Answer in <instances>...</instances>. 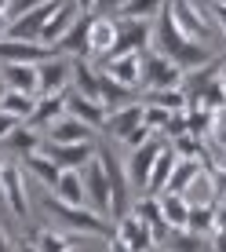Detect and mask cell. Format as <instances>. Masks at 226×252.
Listing matches in <instances>:
<instances>
[{
    "label": "cell",
    "mask_w": 226,
    "mask_h": 252,
    "mask_svg": "<svg viewBox=\"0 0 226 252\" xmlns=\"http://www.w3.org/2000/svg\"><path fill=\"white\" fill-rule=\"evenodd\" d=\"M153 48L161 51V55H168L171 63H175L182 73L186 69H197L204 63H212V51H208V44H201V40H190L186 33L175 26V19H171V7L164 4V11L153 19Z\"/></svg>",
    "instance_id": "cell-1"
},
{
    "label": "cell",
    "mask_w": 226,
    "mask_h": 252,
    "mask_svg": "<svg viewBox=\"0 0 226 252\" xmlns=\"http://www.w3.org/2000/svg\"><path fill=\"white\" fill-rule=\"evenodd\" d=\"M44 205H48V216L55 223H62L69 234H102V238H113V223L106 216L91 212L88 205H66L58 197H48Z\"/></svg>",
    "instance_id": "cell-2"
},
{
    "label": "cell",
    "mask_w": 226,
    "mask_h": 252,
    "mask_svg": "<svg viewBox=\"0 0 226 252\" xmlns=\"http://www.w3.org/2000/svg\"><path fill=\"white\" fill-rule=\"evenodd\" d=\"M139 88H146V92L182 88V69L168 55H161L157 48H146V51H139Z\"/></svg>",
    "instance_id": "cell-3"
},
{
    "label": "cell",
    "mask_w": 226,
    "mask_h": 252,
    "mask_svg": "<svg viewBox=\"0 0 226 252\" xmlns=\"http://www.w3.org/2000/svg\"><path fill=\"white\" fill-rule=\"evenodd\" d=\"M168 7H171V19H175V26L182 33H186L190 40H204L212 37V30H215V22H212V15L201 11V4L197 0H168Z\"/></svg>",
    "instance_id": "cell-4"
},
{
    "label": "cell",
    "mask_w": 226,
    "mask_h": 252,
    "mask_svg": "<svg viewBox=\"0 0 226 252\" xmlns=\"http://www.w3.org/2000/svg\"><path fill=\"white\" fill-rule=\"evenodd\" d=\"M153 48V22H142V19H117V44L106 59H117V55H139V51Z\"/></svg>",
    "instance_id": "cell-5"
},
{
    "label": "cell",
    "mask_w": 226,
    "mask_h": 252,
    "mask_svg": "<svg viewBox=\"0 0 226 252\" xmlns=\"http://www.w3.org/2000/svg\"><path fill=\"white\" fill-rule=\"evenodd\" d=\"M164 143H168V139H164V135H153L150 143L135 146V150H132V158L124 161L128 183H132L135 190H146V183H150V172H153V164H157V158H161Z\"/></svg>",
    "instance_id": "cell-6"
},
{
    "label": "cell",
    "mask_w": 226,
    "mask_h": 252,
    "mask_svg": "<svg viewBox=\"0 0 226 252\" xmlns=\"http://www.w3.org/2000/svg\"><path fill=\"white\" fill-rule=\"evenodd\" d=\"M99 161L106 168V179H110V216H124L128 212V194H132V183H128V172L106 146H99Z\"/></svg>",
    "instance_id": "cell-7"
},
{
    "label": "cell",
    "mask_w": 226,
    "mask_h": 252,
    "mask_svg": "<svg viewBox=\"0 0 226 252\" xmlns=\"http://www.w3.org/2000/svg\"><path fill=\"white\" fill-rule=\"evenodd\" d=\"M84 176V197H88V208L99 216H110V179H106V168H102L99 154L81 168Z\"/></svg>",
    "instance_id": "cell-8"
},
{
    "label": "cell",
    "mask_w": 226,
    "mask_h": 252,
    "mask_svg": "<svg viewBox=\"0 0 226 252\" xmlns=\"http://www.w3.org/2000/svg\"><path fill=\"white\" fill-rule=\"evenodd\" d=\"M0 197L11 208V216H19V220L29 216V194H26V176L19 164H4L0 168Z\"/></svg>",
    "instance_id": "cell-9"
},
{
    "label": "cell",
    "mask_w": 226,
    "mask_h": 252,
    "mask_svg": "<svg viewBox=\"0 0 226 252\" xmlns=\"http://www.w3.org/2000/svg\"><path fill=\"white\" fill-rule=\"evenodd\" d=\"M40 150H44L58 168H84V164L99 154V143H95V139H84V143H40Z\"/></svg>",
    "instance_id": "cell-10"
},
{
    "label": "cell",
    "mask_w": 226,
    "mask_h": 252,
    "mask_svg": "<svg viewBox=\"0 0 226 252\" xmlns=\"http://www.w3.org/2000/svg\"><path fill=\"white\" fill-rule=\"evenodd\" d=\"M37 77H40V95L69 92V81H73V59L48 55L44 63H37Z\"/></svg>",
    "instance_id": "cell-11"
},
{
    "label": "cell",
    "mask_w": 226,
    "mask_h": 252,
    "mask_svg": "<svg viewBox=\"0 0 226 252\" xmlns=\"http://www.w3.org/2000/svg\"><path fill=\"white\" fill-rule=\"evenodd\" d=\"M117 44V19L113 15H91L88 19V55L106 59Z\"/></svg>",
    "instance_id": "cell-12"
},
{
    "label": "cell",
    "mask_w": 226,
    "mask_h": 252,
    "mask_svg": "<svg viewBox=\"0 0 226 252\" xmlns=\"http://www.w3.org/2000/svg\"><path fill=\"white\" fill-rule=\"evenodd\" d=\"M66 114L81 117L84 125L95 128V132H106V121H110L106 106H102L99 99H88V95H81V92H73V88L66 92Z\"/></svg>",
    "instance_id": "cell-13"
},
{
    "label": "cell",
    "mask_w": 226,
    "mask_h": 252,
    "mask_svg": "<svg viewBox=\"0 0 226 252\" xmlns=\"http://www.w3.org/2000/svg\"><path fill=\"white\" fill-rule=\"evenodd\" d=\"M113 230L128 241V249H132V252H153V249H157V241H153V227H150V223H142L135 212H124Z\"/></svg>",
    "instance_id": "cell-14"
},
{
    "label": "cell",
    "mask_w": 226,
    "mask_h": 252,
    "mask_svg": "<svg viewBox=\"0 0 226 252\" xmlns=\"http://www.w3.org/2000/svg\"><path fill=\"white\" fill-rule=\"evenodd\" d=\"M48 55H55L40 40H11L0 37V63H44Z\"/></svg>",
    "instance_id": "cell-15"
},
{
    "label": "cell",
    "mask_w": 226,
    "mask_h": 252,
    "mask_svg": "<svg viewBox=\"0 0 226 252\" xmlns=\"http://www.w3.org/2000/svg\"><path fill=\"white\" fill-rule=\"evenodd\" d=\"M77 19H81V7L73 4V0H58L55 4V11L48 15V22H44V30H40V44H48V48H55V40L62 37V33L73 26Z\"/></svg>",
    "instance_id": "cell-16"
},
{
    "label": "cell",
    "mask_w": 226,
    "mask_h": 252,
    "mask_svg": "<svg viewBox=\"0 0 226 252\" xmlns=\"http://www.w3.org/2000/svg\"><path fill=\"white\" fill-rule=\"evenodd\" d=\"M88 19H91V15H81V19H77L62 37L55 40V48H51V51H55V55H66V59H81V55L91 59L88 55Z\"/></svg>",
    "instance_id": "cell-17"
},
{
    "label": "cell",
    "mask_w": 226,
    "mask_h": 252,
    "mask_svg": "<svg viewBox=\"0 0 226 252\" xmlns=\"http://www.w3.org/2000/svg\"><path fill=\"white\" fill-rule=\"evenodd\" d=\"M0 77H4V84H7V88H15V92L40 95L37 63H0Z\"/></svg>",
    "instance_id": "cell-18"
},
{
    "label": "cell",
    "mask_w": 226,
    "mask_h": 252,
    "mask_svg": "<svg viewBox=\"0 0 226 252\" xmlns=\"http://www.w3.org/2000/svg\"><path fill=\"white\" fill-rule=\"evenodd\" d=\"M66 114V92H55V95H37V106H33V114L26 117V125L29 128H51L58 117Z\"/></svg>",
    "instance_id": "cell-19"
},
{
    "label": "cell",
    "mask_w": 226,
    "mask_h": 252,
    "mask_svg": "<svg viewBox=\"0 0 226 252\" xmlns=\"http://www.w3.org/2000/svg\"><path fill=\"white\" fill-rule=\"evenodd\" d=\"M99 102L106 106V114H113V110H120V106H132L135 99V88H128V84H120V81H113V77H106L99 69Z\"/></svg>",
    "instance_id": "cell-20"
},
{
    "label": "cell",
    "mask_w": 226,
    "mask_h": 252,
    "mask_svg": "<svg viewBox=\"0 0 226 252\" xmlns=\"http://www.w3.org/2000/svg\"><path fill=\"white\" fill-rule=\"evenodd\" d=\"M95 128L91 125H84L81 117H73V114H62L55 121V125L48 128V143H84V139H91Z\"/></svg>",
    "instance_id": "cell-21"
},
{
    "label": "cell",
    "mask_w": 226,
    "mask_h": 252,
    "mask_svg": "<svg viewBox=\"0 0 226 252\" xmlns=\"http://www.w3.org/2000/svg\"><path fill=\"white\" fill-rule=\"evenodd\" d=\"M99 69L113 81L139 88V55H117V59H99Z\"/></svg>",
    "instance_id": "cell-22"
},
{
    "label": "cell",
    "mask_w": 226,
    "mask_h": 252,
    "mask_svg": "<svg viewBox=\"0 0 226 252\" xmlns=\"http://www.w3.org/2000/svg\"><path fill=\"white\" fill-rule=\"evenodd\" d=\"M33 245H37L40 252H81V249H77V234H69V230H51V227L33 230Z\"/></svg>",
    "instance_id": "cell-23"
},
{
    "label": "cell",
    "mask_w": 226,
    "mask_h": 252,
    "mask_svg": "<svg viewBox=\"0 0 226 252\" xmlns=\"http://www.w3.org/2000/svg\"><path fill=\"white\" fill-rule=\"evenodd\" d=\"M55 197L66 201V205H88L81 168H62V176H58V183H55Z\"/></svg>",
    "instance_id": "cell-24"
},
{
    "label": "cell",
    "mask_w": 226,
    "mask_h": 252,
    "mask_svg": "<svg viewBox=\"0 0 226 252\" xmlns=\"http://www.w3.org/2000/svg\"><path fill=\"white\" fill-rule=\"evenodd\" d=\"M69 88L88 95V99H99V69H95L88 59H73V81H69Z\"/></svg>",
    "instance_id": "cell-25"
},
{
    "label": "cell",
    "mask_w": 226,
    "mask_h": 252,
    "mask_svg": "<svg viewBox=\"0 0 226 252\" xmlns=\"http://www.w3.org/2000/svg\"><path fill=\"white\" fill-rule=\"evenodd\" d=\"M135 125H142V102H132V106H120V110H113L110 121H106V132L113 139H124L128 132H132Z\"/></svg>",
    "instance_id": "cell-26"
},
{
    "label": "cell",
    "mask_w": 226,
    "mask_h": 252,
    "mask_svg": "<svg viewBox=\"0 0 226 252\" xmlns=\"http://www.w3.org/2000/svg\"><path fill=\"white\" fill-rule=\"evenodd\" d=\"M175 161H179V154L171 150L168 143H164L161 158H157V164H153V172H150V183H146V194H164V187H168V179H171V168H175Z\"/></svg>",
    "instance_id": "cell-27"
},
{
    "label": "cell",
    "mask_w": 226,
    "mask_h": 252,
    "mask_svg": "<svg viewBox=\"0 0 226 252\" xmlns=\"http://www.w3.org/2000/svg\"><path fill=\"white\" fill-rule=\"evenodd\" d=\"M146 106H161V110H171V114H186L190 106V95L182 88H157V92H146Z\"/></svg>",
    "instance_id": "cell-28"
},
{
    "label": "cell",
    "mask_w": 226,
    "mask_h": 252,
    "mask_svg": "<svg viewBox=\"0 0 226 252\" xmlns=\"http://www.w3.org/2000/svg\"><path fill=\"white\" fill-rule=\"evenodd\" d=\"M161 197V216H164V223L168 227H186V220H190V201L182 194H171V190H164Z\"/></svg>",
    "instance_id": "cell-29"
},
{
    "label": "cell",
    "mask_w": 226,
    "mask_h": 252,
    "mask_svg": "<svg viewBox=\"0 0 226 252\" xmlns=\"http://www.w3.org/2000/svg\"><path fill=\"white\" fill-rule=\"evenodd\" d=\"M33 106H37V95H29V92H15V88L0 92V114H11V117L26 121L33 114Z\"/></svg>",
    "instance_id": "cell-30"
},
{
    "label": "cell",
    "mask_w": 226,
    "mask_h": 252,
    "mask_svg": "<svg viewBox=\"0 0 226 252\" xmlns=\"http://www.w3.org/2000/svg\"><path fill=\"white\" fill-rule=\"evenodd\" d=\"M26 168H29V172H33V176H37L44 187H51V190H55L58 176H62V168H58V164L51 161L44 150H33V154H26Z\"/></svg>",
    "instance_id": "cell-31"
},
{
    "label": "cell",
    "mask_w": 226,
    "mask_h": 252,
    "mask_svg": "<svg viewBox=\"0 0 226 252\" xmlns=\"http://www.w3.org/2000/svg\"><path fill=\"white\" fill-rule=\"evenodd\" d=\"M0 146H4V150H15V154H22V158H26V154L40 150V135H37V128H29V125L22 121V125L15 128V132L7 135L4 143H0Z\"/></svg>",
    "instance_id": "cell-32"
},
{
    "label": "cell",
    "mask_w": 226,
    "mask_h": 252,
    "mask_svg": "<svg viewBox=\"0 0 226 252\" xmlns=\"http://www.w3.org/2000/svg\"><path fill=\"white\" fill-rule=\"evenodd\" d=\"M164 252H204V238L186 227H171V234L164 238Z\"/></svg>",
    "instance_id": "cell-33"
},
{
    "label": "cell",
    "mask_w": 226,
    "mask_h": 252,
    "mask_svg": "<svg viewBox=\"0 0 226 252\" xmlns=\"http://www.w3.org/2000/svg\"><path fill=\"white\" fill-rule=\"evenodd\" d=\"M164 4H168V0H128V4L117 11V19H142V22H153V19L164 11Z\"/></svg>",
    "instance_id": "cell-34"
},
{
    "label": "cell",
    "mask_w": 226,
    "mask_h": 252,
    "mask_svg": "<svg viewBox=\"0 0 226 252\" xmlns=\"http://www.w3.org/2000/svg\"><path fill=\"white\" fill-rule=\"evenodd\" d=\"M186 230L201 234V238H212L215 234V205H190Z\"/></svg>",
    "instance_id": "cell-35"
},
{
    "label": "cell",
    "mask_w": 226,
    "mask_h": 252,
    "mask_svg": "<svg viewBox=\"0 0 226 252\" xmlns=\"http://www.w3.org/2000/svg\"><path fill=\"white\" fill-rule=\"evenodd\" d=\"M197 172H201V161H194V158H179V161H175V168H171V179H168V187H164V190H171V194H182Z\"/></svg>",
    "instance_id": "cell-36"
},
{
    "label": "cell",
    "mask_w": 226,
    "mask_h": 252,
    "mask_svg": "<svg viewBox=\"0 0 226 252\" xmlns=\"http://www.w3.org/2000/svg\"><path fill=\"white\" fill-rule=\"evenodd\" d=\"M132 212H135L142 223H150L153 230H157V227H168V223H164V216H161V197H157V194H146V197H139Z\"/></svg>",
    "instance_id": "cell-37"
},
{
    "label": "cell",
    "mask_w": 226,
    "mask_h": 252,
    "mask_svg": "<svg viewBox=\"0 0 226 252\" xmlns=\"http://www.w3.org/2000/svg\"><path fill=\"white\" fill-rule=\"evenodd\" d=\"M153 135H157V132H153V128L150 125H146V121H142V125H135L132 128V132H128L124 139H120V143H124V146H132V150H135V146H142V143H150V139Z\"/></svg>",
    "instance_id": "cell-38"
},
{
    "label": "cell",
    "mask_w": 226,
    "mask_h": 252,
    "mask_svg": "<svg viewBox=\"0 0 226 252\" xmlns=\"http://www.w3.org/2000/svg\"><path fill=\"white\" fill-rule=\"evenodd\" d=\"M124 4H128V0H95V11L91 15H113V19H117V11Z\"/></svg>",
    "instance_id": "cell-39"
},
{
    "label": "cell",
    "mask_w": 226,
    "mask_h": 252,
    "mask_svg": "<svg viewBox=\"0 0 226 252\" xmlns=\"http://www.w3.org/2000/svg\"><path fill=\"white\" fill-rule=\"evenodd\" d=\"M19 125H22L19 117H11V114H0V143H4V139L11 135L15 128H19Z\"/></svg>",
    "instance_id": "cell-40"
},
{
    "label": "cell",
    "mask_w": 226,
    "mask_h": 252,
    "mask_svg": "<svg viewBox=\"0 0 226 252\" xmlns=\"http://www.w3.org/2000/svg\"><path fill=\"white\" fill-rule=\"evenodd\" d=\"M212 22H215V30H223V37H226V4H212Z\"/></svg>",
    "instance_id": "cell-41"
},
{
    "label": "cell",
    "mask_w": 226,
    "mask_h": 252,
    "mask_svg": "<svg viewBox=\"0 0 226 252\" xmlns=\"http://www.w3.org/2000/svg\"><path fill=\"white\" fill-rule=\"evenodd\" d=\"M40 4H48V0H11V15H22V11H29V7H40Z\"/></svg>",
    "instance_id": "cell-42"
},
{
    "label": "cell",
    "mask_w": 226,
    "mask_h": 252,
    "mask_svg": "<svg viewBox=\"0 0 226 252\" xmlns=\"http://www.w3.org/2000/svg\"><path fill=\"white\" fill-rule=\"evenodd\" d=\"M110 252H132V249H128V241H124V238H120V234H117V230H113V241H110Z\"/></svg>",
    "instance_id": "cell-43"
},
{
    "label": "cell",
    "mask_w": 226,
    "mask_h": 252,
    "mask_svg": "<svg viewBox=\"0 0 226 252\" xmlns=\"http://www.w3.org/2000/svg\"><path fill=\"white\" fill-rule=\"evenodd\" d=\"M77 7H81V15H91L95 11V0H73Z\"/></svg>",
    "instance_id": "cell-44"
},
{
    "label": "cell",
    "mask_w": 226,
    "mask_h": 252,
    "mask_svg": "<svg viewBox=\"0 0 226 252\" xmlns=\"http://www.w3.org/2000/svg\"><path fill=\"white\" fill-rule=\"evenodd\" d=\"M0 252H15V249H11V241H7V234H4V230H0Z\"/></svg>",
    "instance_id": "cell-45"
},
{
    "label": "cell",
    "mask_w": 226,
    "mask_h": 252,
    "mask_svg": "<svg viewBox=\"0 0 226 252\" xmlns=\"http://www.w3.org/2000/svg\"><path fill=\"white\" fill-rule=\"evenodd\" d=\"M0 15H11V0H0Z\"/></svg>",
    "instance_id": "cell-46"
},
{
    "label": "cell",
    "mask_w": 226,
    "mask_h": 252,
    "mask_svg": "<svg viewBox=\"0 0 226 252\" xmlns=\"http://www.w3.org/2000/svg\"><path fill=\"white\" fill-rule=\"evenodd\" d=\"M219 84H223V95H226V59H223V73H219Z\"/></svg>",
    "instance_id": "cell-47"
},
{
    "label": "cell",
    "mask_w": 226,
    "mask_h": 252,
    "mask_svg": "<svg viewBox=\"0 0 226 252\" xmlns=\"http://www.w3.org/2000/svg\"><path fill=\"white\" fill-rule=\"evenodd\" d=\"M4 30H7V15H0V37H4Z\"/></svg>",
    "instance_id": "cell-48"
},
{
    "label": "cell",
    "mask_w": 226,
    "mask_h": 252,
    "mask_svg": "<svg viewBox=\"0 0 226 252\" xmlns=\"http://www.w3.org/2000/svg\"><path fill=\"white\" fill-rule=\"evenodd\" d=\"M212 4H226V0H212Z\"/></svg>",
    "instance_id": "cell-49"
},
{
    "label": "cell",
    "mask_w": 226,
    "mask_h": 252,
    "mask_svg": "<svg viewBox=\"0 0 226 252\" xmlns=\"http://www.w3.org/2000/svg\"><path fill=\"white\" fill-rule=\"evenodd\" d=\"M223 201H226V190H223Z\"/></svg>",
    "instance_id": "cell-50"
},
{
    "label": "cell",
    "mask_w": 226,
    "mask_h": 252,
    "mask_svg": "<svg viewBox=\"0 0 226 252\" xmlns=\"http://www.w3.org/2000/svg\"><path fill=\"white\" fill-rule=\"evenodd\" d=\"M0 168H4V161H0Z\"/></svg>",
    "instance_id": "cell-51"
}]
</instances>
